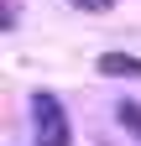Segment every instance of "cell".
<instances>
[{"label":"cell","mask_w":141,"mask_h":146,"mask_svg":"<svg viewBox=\"0 0 141 146\" xmlns=\"http://www.w3.org/2000/svg\"><path fill=\"white\" fill-rule=\"evenodd\" d=\"M31 125H37L42 146H68L73 141V125H68V110L58 94H31Z\"/></svg>","instance_id":"1"},{"label":"cell","mask_w":141,"mask_h":146,"mask_svg":"<svg viewBox=\"0 0 141 146\" xmlns=\"http://www.w3.org/2000/svg\"><path fill=\"white\" fill-rule=\"evenodd\" d=\"M99 73H110V78H141V58H126V52H104V58H99Z\"/></svg>","instance_id":"2"},{"label":"cell","mask_w":141,"mask_h":146,"mask_svg":"<svg viewBox=\"0 0 141 146\" xmlns=\"http://www.w3.org/2000/svg\"><path fill=\"white\" fill-rule=\"evenodd\" d=\"M73 5H78V11H110L115 0H73Z\"/></svg>","instance_id":"3"}]
</instances>
